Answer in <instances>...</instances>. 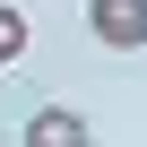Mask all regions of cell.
Wrapping results in <instances>:
<instances>
[{
	"label": "cell",
	"mask_w": 147,
	"mask_h": 147,
	"mask_svg": "<svg viewBox=\"0 0 147 147\" xmlns=\"http://www.w3.org/2000/svg\"><path fill=\"white\" fill-rule=\"evenodd\" d=\"M0 69H9V61H0Z\"/></svg>",
	"instance_id": "277c9868"
},
{
	"label": "cell",
	"mask_w": 147,
	"mask_h": 147,
	"mask_svg": "<svg viewBox=\"0 0 147 147\" xmlns=\"http://www.w3.org/2000/svg\"><path fill=\"white\" fill-rule=\"evenodd\" d=\"M35 43V26H26V9H18V0H0V61H18Z\"/></svg>",
	"instance_id": "3957f363"
},
{
	"label": "cell",
	"mask_w": 147,
	"mask_h": 147,
	"mask_svg": "<svg viewBox=\"0 0 147 147\" xmlns=\"http://www.w3.org/2000/svg\"><path fill=\"white\" fill-rule=\"evenodd\" d=\"M87 35L104 52H147V0H87Z\"/></svg>",
	"instance_id": "6da1fadb"
},
{
	"label": "cell",
	"mask_w": 147,
	"mask_h": 147,
	"mask_svg": "<svg viewBox=\"0 0 147 147\" xmlns=\"http://www.w3.org/2000/svg\"><path fill=\"white\" fill-rule=\"evenodd\" d=\"M18 147H95V130H87V113H69V104H43V113L18 130Z\"/></svg>",
	"instance_id": "7a4b0ae2"
}]
</instances>
